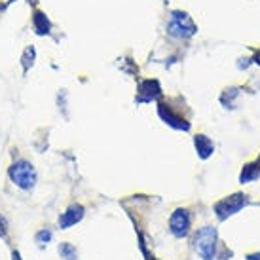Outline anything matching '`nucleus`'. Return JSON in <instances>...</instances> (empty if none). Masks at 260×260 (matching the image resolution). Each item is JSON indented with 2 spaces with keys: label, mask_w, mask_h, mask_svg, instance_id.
Returning a JSON list of instances; mask_svg holds the SVG:
<instances>
[{
  "label": "nucleus",
  "mask_w": 260,
  "mask_h": 260,
  "mask_svg": "<svg viewBox=\"0 0 260 260\" xmlns=\"http://www.w3.org/2000/svg\"><path fill=\"white\" fill-rule=\"evenodd\" d=\"M35 57H37V51L35 48H27L25 53H23V67H25V71H29V67H32L35 63Z\"/></svg>",
  "instance_id": "ddd939ff"
},
{
  "label": "nucleus",
  "mask_w": 260,
  "mask_h": 260,
  "mask_svg": "<svg viewBox=\"0 0 260 260\" xmlns=\"http://www.w3.org/2000/svg\"><path fill=\"white\" fill-rule=\"evenodd\" d=\"M0 236L6 238V218L0 217Z\"/></svg>",
  "instance_id": "2eb2a0df"
},
{
  "label": "nucleus",
  "mask_w": 260,
  "mask_h": 260,
  "mask_svg": "<svg viewBox=\"0 0 260 260\" xmlns=\"http://www.w3.org/2000/svg\"><path fill=\"white\" fill-rule=\"evenodd\" d=\"M8 2H12V0H0V8H4L8 4Z\"/></svg>",
  "instance_id": "a211bd4d"
},
{
  "label": "nucleus",
  "mask_w": 260,
  "mask_h": 260,
  "mask_svg": "<svg viewBox=\"0 0 260 260\" xmlns=\"http://www.w3.org/2000/svg\"><path fill=\"white\" fill-rule=\"evenodd\" d=\"M247 203H249V198L245 194H232L215 203V213H217L218 220H226L228 217L239 213Z\"/></svg>",
  "instance_id": "20e7f679"
},
{
  "label": "nucleus",
  "mask_w": 260,
  "mask_h": 260,
  "mask_svg": "<svg viewBox=\"0 0 260 260\" xmlns=\"http://www.w3.org/2000/svg\"><path fill=\"white\" fill-rule=\"evenodd\" d=\"M32 25H35V30H37V35H48L51 29V23L48 19V15L44 14V12H35L32 15Z\"/></svg>",
  "instance_id": "9d476101"
},
{
  "label": "nucleus",
  "mask_w": 260,
  "mask_h": 260,
  "mask_svg": "<svg viewBox=\"0 0 260 260\" xmlns=\"http://www.w3.org/2000/svg\"><path fill=\"white\" fill-rule=\"evenodd\" d=\"M258 164H260V159H258Z\"/></svg>",
  "instance_id": "aec40b11"
},
{
  "label": "nucleus",
  "mask_w": 260,
  "mask_h": 260,
  "mask_svg": "<svg viewBox=\"0 0 260 260\" xmlns=\"http://www.w3.org/2000/svg\"><path fill=\"white\" fill-rule=\"evenodd\" d=\"M152 260H154V258H152Z\"/></svg>",
  "instance_id": "412c9836"
},
{
  "label": "nucleus",
  "mask_w": 260,
  "mask_h": 260,
  "mask_svg": "<svg viewBox=\"0 0 260 260\" xmlns=\"http://www.w3.org/2000/svg\"><path fill=\"white\" fill-rule=\"evenodd\" d=\"M247 260H260V253H253V254H247Z\"/></svg>",
  "instance_id": "dca6fc26"
},
{
  "label": "nucleus",
  "mask_w": 260,
  "mask_h": 260,
  "mask_svg": "<svg viewBox=\"0 0 260 260\" xmlns=\"http://www.w3.org/2000/svg\"><path fill=\"white\" fill-rule=\"evenodd\" d=\"M194 146L196 150H198V156L202 159H207L215 152V145H213V141H211L207 135H196L194 137Z\"/></svg>",
  "instance_id": "1a4fd4ad"
},
{
  "label": "nucleus",
  "mask_w": 260,
  "mask_h": 260,
  "mask_svg": "<svg viewBox=\"0 0 260 260\" xmlns=\"http://www.w3.org/2000/svg\"><path fill=\"white\" fill-rule=\"evenodd\" d=\"M14 260H21L19 258V253H14Z\"/></svg>",
  "instance_id": "6ab92c4d"
},
{
  "label": "nucleus",
  "mask_w": 260,
  "mask_h": 260,
  "mask_svg": "<svg viewBox=\"0 0 260 260\" xmlns=\"http://www.w3.org/2000/svg\"><path fill=\"white\" fill-rule=\"evenodd\" d=\"M159 95H161V87H159L158 80H143L141 86H139V103H150L156 101Z\"/></svg>",
  "instance_id": "0eeeda50"
},
{
  "label": "nucleus",
  "mask_w": 260,
  "mask_h": 260,
  "mask_svg": "<svg viewBox=\"0 0 260 260\" xmlns=\"http://www.w3.org/2000/svg\"><path fill=\"white\" fill-rule=\"evenodd\" d=\"M158 114L167 125H171V127H175V129H182V131L190 129V122H186V118H182L181 114H177V112L173 110V107L167 105V103H159Z\"/></svg>",
  "instance_id": "423d86ee"
},
{
  "label": "nucleus",
  "mask_w": 260,
  "mask_h": 260,
  "mask_svg": "<svg viewBox=\"0 0 260 260\" xmlns=\"http://www.w3.org/2000/svg\"><path fill=\"white\" fill-rule=\"evenodd\" d=\"M190 224H192V217L186 209L173 211V215L169 218V228H171L175 238H186L188 232H190Z\"/></svg>",
  "instance_id": "39448f33"
},
{
  "label": "nucleus",
  "mask_w": 260,
  "mask_h": 260,
  "mask_svg": "<svg viewBox=\"0 0 260 260\" xmlns=\"http://www.w3.org/2000/svg\"><path fill=\"white\" fill-rule=\"evenodd\" d=\"M194 249L203 260H213L217 254V230L205 226L196 234L194 238Z\"/></svg>",
  "instance_id": "f257e3e1"
},
{
  "label": "nucleus",
  "mask_w": 260,
  "mask_h": 260,
  "mask_svg": "<svg viewBox=\"0 0 260 260\" xmlns=\"http://www.w3.org/2000/svg\"><path fill=\"white\" fill-rule=\"evenodd\" d=\"M8 175H10L12 182L17 184L19 188H23V190H30V188L35 186V182H37V171H35V167H32V164L25 161V159L15 161L14 166L10 167Z\"/></svg>",
  "instance_id": "f03ea898"
},
{
  "label": "nucleus",
  "mask_w": 260,
  "mask_h": 260,
  "mask_svg": "<svg viewBox=\"0 0 260 260\" xmlns=\"http://www.w3.org/2000/svg\"><path fill=\"white\" fill-rule=\"evenodd\" d=\"M196 23L186 12H173L171 14V21L167 25V32L175 38H190L196 35Z\"/></svg>",
  "instance_id": "7ed1b4c3"
},
{
  "label": "nucleus",
  "mask_w": 260,
  "mask_h": 260,
  "mask_svg": "<svg viewBox=\"0 0 260 260\" xmlns=\"http://www.w3.org/2000/svg\"><path fill=\"white\" fill-rule=\"evenodd\" d=\"M258 177H260V164L256 161V164H247V166L243 167V171L239 175V181L251 182V181H254V179H258Z\"/></svg>",
  "instance_id": "9b49d317"
},
{
  "label": "nucleus",
  "mask_w": 260,
  "mask_h": 260,
  "mask_svg": "<svg viewBox=\"0 0 260 260\" xmlns=\"http://www.w3.org/2000/svg\"><path fill=\"white\" fill-rule=\"evenodd\" d=\"M254 63L260 65V51H256V55H254Z\"/></svg>",
  "instance_id": "f3484780"
},
{
  "label": "nucleus",
  "mask_w": 260,
  "mask_h": 260,
  "mask_svg": "<svg viewBox=\"0 0 260 260\" xmlns=\"http://www.w3.org/2000/svg\"><path fill=\"white\" fill-rule=\"evenodd\" d=\"M51 239V232L48 230H42V232H38V236H37V241L40 243V245H44V243H48Z\"/></svg>",
  "instance_id": "4468645a"
},
{
  "label": "nucleus",
  "mask_w": 260,
  "mask_h": 260,
  "mask_svg": "<svg viewBox=\"0 0 260 260\" xmlns=\"http://www.w3.org/2000/svg\"><path fill=\"white\" fill-rule=\"evenodd\" d=\"M59 254L67 260H76V249L71 243H63V245L59 247Z\"/></svg>",
  "instance_id": "f8f14e48"
},
{
  "label": "nucleus",
  "mask_w": 260,
  "mask_h": 260,
  "mask_svg": "<svg viewBox=\"0 0 260 260\" xmlns=\"http://www.w3.org/2000/svg\"><path fill=\"white\" fill-rule=\"evenodd\" d=\"M82 218H84V207H82V205H71V207L61 215V218H59V226H61L63 230H67V228L74 226L76 222H80Z\"/></svg>",
  "instance_id": "6e6552de"
}]
</instances>
